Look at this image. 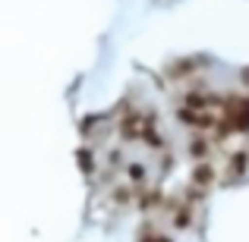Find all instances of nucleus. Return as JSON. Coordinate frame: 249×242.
<instances>
[{"instance_id": "obj_1", "label": "nucleus", "mask_w": 249, "mask_h": 242, "mask_svg": "<svg viewBox=\"0 0 249 242\" xmlns=\"http://www.w3.org/2000/svg\"><path fill=\"white\" fill-rule=\"evenodd\" d=\"M177 123H183V126H189L193 132H214L218 129V120L221 113H214V110H189V107H177L174 110Z\"/></svg>"}, {"instance_id": "obj_2", "label": "nucleus", "mask_w": 249, "mask_h": 242, "mask_svg": "<svg viewBox=\"0 0 249 242\" xmlns=\"http://www.w3.org/2000/svg\"><path fill=\"white\" fill-rule=\"evenodd\" d=\"M161 211L170 217V230H189L196 220V205L189 198H183V195H177V198H170Z\"/></svg>"}, {"instance_id": "obj_3", "label": "nucleus", "mask_w": 249, "mask_h": 242, "mask_svg": "<svg viewBox=\"0 0 249 242\" xmlns=\"http://www.w3.org/2000/svg\"><path fill=\"white\" fill-rule=\"evenodd\" d=\"M202 63H208V60H199V57H180V60H170L167 63V82H189L193 79V73L202 66Z\"/></svg>"}, {"instance_id": "obj_4", "label": "nucleus", "mask_w": 249, "mask_h": 242, "mask_svg": "<svg viewBox=\"0 0 249 242\" xmlns=\"http://www.w3.org/2000/svg\"><path fill=\"white\" fill-rule=\"evenodd\" d=\"M186 154L193 158V163L212 161V154H214V139H212L208 132H193V139H189V145H186Z\"/></svg>"}, {"instance_id": "obj_5", "label": "nucleus", "mask_w": 249, "mask_h": 242, "mask_svg": "<svg viewBox=\"0 0 249 242\" xmlns=\"http://www.w3.org/2000/svg\"><path fill=\"white\" fill-rule=\"evenodd\" d=\"M214 182H218V170H214V161L193 163V173H189V186H196V189H202V192H208Z\"/></svg>"}, {"instance_id": "obj_6", "label": "nucleus", "mask_w": 249, "mask_h": 242, "mask_svg": "<svg viewBox=\"0 0 249 242\" xmlns=\"http://www.w3.org/2000/svg\"><path fill=\"white\" fill-rule=\"evenodd\" d=\"M167 201H164V192H161V186L158 182H152V186H139V198H136V208H139V211H158V208H164Z\"/></svg>"}, {"instance_id": "obj_7", "label": "nucleus", "mask_w": 249, "mask_h": 242, "mask_svg": "<svg viewBox=\"0 0 249 242\" xmlns=\"http://www.w3.org/2000/svg\"><path fill=\"white\" fill-rule=\"evenodd\" d=\"M249 170V148H240V151L227 154V167H224V182H233V179H243Z\"/></svg>"}, {"instance_id": "obj_8", "label": "nucleus", "mask_w": 249, "mask_h": 242, "mask_svg": "<svg viewBox=\"0 0 249 242\" xmlns=\"http://www.w3.org/2000/svg\"><path fill=\"white\" fill-rule=\"evenodd\" d=\"M139 142H142L145 148H152V151H164V148H167V139L161 135V129L155 126V116H152V113H148V123L142 126V139H139Z\"/></svg>"}, {"instance_id": "obj_9", "label": "nucleus", "mask_w": 249, "mask_h": 242, "mask_svg": "<svg viewBox=\"0 0 249 242\" xmlns=\"http://www.w3.org/2000/svg\"><path fill=\"white\" fill-rule=\"evenodd\" d=\"M76 163H79V170H82V176H91L98 170V154H95V148H89V145H82L79 151H76Z\"/></svg>"}, {"instance_id": "obj_10", "label": "nucleus", "mask_w": 249, "mask_h": 242, "mask_svg": "<svg viewBox=\"0 0 249 242\" xmlns=\"http://www.w3.org/2000/svg\"><path fill=\"white\" fill-rule=\"evenodd\" d=\"M123 173H126V182H129V186H136V189L148 182V170L142 167V163H136V161L126 163V167H123Z\"/></svg>"}, {"instance_id": "obj_11", "label": "nucleus", "mask_w": 249, "mask_h": 242, "mask_svg": "<svg viewBox=\"0 0 249 242\" xmlns=\"http://www.w3.org/2000/svg\"><path fill=\"white\" fill-rule=\"evenodd\" d=\"M136 242H170V236L167 233H155V230H142Z\"/></svg>"}, {"instance_id": "obj_12", "label": "nucleus", "mask_w": 249, "mask_h": 242, "mask_svg": "<svg viewBox=\"0 0 249 242\" xmlns=\"http://www.w3.org/2000/svg\"><path fill=\"white\" fill-rule=\"evenodd\" d=\"M246 101H249V91H246Z\"/></svg>"}]
</instances>
